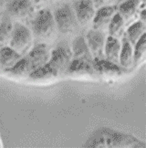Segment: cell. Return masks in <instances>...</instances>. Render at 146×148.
<instances>
[{
  "label": "cell",
  "instance_id": "obj_1",
  "mask_svg": "<svg viewBox=\"0 0 146 148\" xmlns=\"http://www.w3.org/2000/svg\"><path fill=\"white\" fill-rule=\"evenodd\" d=\"M84 147L89 148H145L143 142L134 136L109 128H100L89 136Z\"/></svg>",
  "mask_w": 146,
  "mask_h": 148
},
{
  "label": "cell",
  "instance_id": "obj_2",
  "mask_svg": "<svg viewBox=\"0 0 146 148\" xmlns=\"http://www.w3.org/2000/svg\"><path fill=\"white\" fill-rule=\"evenodd\" d=\"M32 35L39 40H47L56 35L57 26L53 18V14L48 8L38 9L31 21Z\"/></svg>",
  "mask_w": 146,
  "mask_h": 148
},
{
  "label": "cell",
  "instance_id": "obj_3",
  "mask_svg": "<svg viewBox=\"0 0 146 148\" xmlns=\"http://www.w3.org/2000/svg\"><path fill=\"white\" fill-rule=\"evenodd\" d=\"M5 11L16 22L27 26L36 14V8L30 0H9Z\"/></svg>",
  "mask_w": 146,
  "mask_h": 148
},
{
  "label": "cell",
  "instance_id": "obj_4",
  "mask_svg": "<svg viewBox=\"0 0 146 148\" xmlns=\"http://www.w3.org/2000/svg\"><path fill=\"white\" fill-rule=\"evenodd\" d=\"M72 60L73 55L71 48L67 42H60L51 51L48 63L59 77L66 75Z\"/></svg>",
  "mask_w": 146,
  "mask_h": 148
},
{
  "label": "cell",
  "instance_id": "obj_5",
  "mask_svg": "<svg viewBox=\"0 0 146 148\" xmlns=\"http://www.w3.org/2000/svg\"><path fill=\"white\" fill-rule=\"evenodd\" d=\"M9 47L16 51L21 57H25L33 47L32 32L27 26L15 22Z\"/></svg>",
  "mask_w": 146,
  "mask_h": 148
},
{
  "label": "cell",
  "instance_id": "obj_6",
  "mask_svg": "<svg viewBox=\"0 0 146 148\" xmlns=\"http://www.w3.org/2000/svg\"><path fill=\"white\" fill-rule=\"evenodd\" d=\"M57 28L63 34H70L76 31L78 27V22L76 18L72 7L65 3L55 9L53 13Z\"/></svg>",
  "mask_w": 146,
  "mask_h": 148
},
{
  "label": "cell",
  "instance_id": "obj_7",
  "mask_svg": "<svg viewBox=\"0 0 146 148\" xmlns=\"http://www.w3.org/2000/svg\"><path fill=\"white\" fill-rule=\"evenodd\" d=\"M92 65L96 77H100L105 81H112L122 75V68L119 65L104 59H94Z\"/></svg>",
  "mask_w": 146,
  "mask_h": 148
},
{
  "label": "cell",
  "instance_id": "obj_8",
  "mask_svg": "<svg viewBox=\"0 0 146 148\" xmlns=\"http://www.w3.org/2000/svg\"><path fill=\"white\" fill-rule=\"evenodd\" d=\"M50 51L48 46L46 43H37L32 47L25 58L29 62L31 72L37 70L38 68L47 64L50 59Z\"/></svg>",
  "mask_w": 146,
  "mask_h": 148
},
{
  "label": "cell",
  "instance_id": "obj_9",
  "mask_svg": "<svg viewBox=\"0 0 146 148\" xmlns=\"http://www.w3.org/2000/svg\"><path fill=\"white\" fill-rule=\"evenodd\" d=\"M72 8L80 25L88 26L92 22L96 12L93 0H75Z\"/></svg>",
  "mask_w": 146,
  "mask_h": 148
},
{
  "label": "cell",
  "instance_id": "obj_10",
  "mask_svg": "<svg viewBox=\"0 0 146 148\" xmlns=\"http://www.w3.org/2000/svg\"><path fill=\"white\" fill-rule=\"evenodd\" d=\"M105 33L100 30H89L85 38L88 48L94 59H104V47L106 41Z\"/></svg>",
  "mask_w": 146,
  "mask_h": 148
},
{
  "label": "cell",
  "instance_id": "obj_11",
  "mask_svg": "<svg viewBox=\"0 0 146 148\" xmlns=\"http://www.w3.org/2000/svg\"><path fill=\"white\" fill-rule=\"evenodd\" d=\"M141 9H143L141 0H123L118 5V13L124 20L126 27L139 20Z\"/></svg>",
  "mask_w": 146,
  "mask_h": 148
},
{
  "label": "cell",
  "instance_id": "obj_12",
  "mask_svg": "<svg viewBox=\"0 0 146 148\" xmlns=\"http://www.w3.org/2000/svg\"><path fill=\"white\" fill-rule=\"evenodd\" d=\"M118 5H110V7H102L96 9L94 18L91 24L93 29L102 31L106 33L113 16L117 13Z\"/></svg>",
  "mask_w": 146,
  "mask_h": 148
},
{
  "label": "cell",
  "instance_id": "obj_13",
  "mask_svg": "<svg viewBox=\"0 0 146 148\" xmlns=\"http://www.w3.org/2000/svg\"><path fill=\"white\" fill-rule=\"evenodd\" d=\"M66 75L71 77H85L92 78L96 77L92 63H88L85 61L72 60Z\"/></svg>",
  "mask_w": 146,
  "mask_h": 148
},
{
  "label": "cell",
  "instance_id": "obj_14",
  "mask_svg": "<svg viewBox=\"0 0 146 148\" xmlns=\"http://www.w3.org/2000/svg\"><path fill=\"white\" fill-rule=\"evenodd\" d=\"M71 50L73 60L85 61L88 62V63H92L93 57L88 48V45L84 37L80 36L73 41Z\"/></svg>",
  "mask_w": 146,
  "mask_h": 148
},
{
  "label": "cell",
  "instance_id": "obj_15",
  "mask_svg": "<svg viewBox=\"0 0 146 148\" xmlns=\"http://www.w3.org/2000/svg\"><path fill=\"white\" fill-rule=\"evenodd\" d=\"M121 48L120 39L108 36L106 38L104 47V58L113 63L119 64V57Z\"/></svg>",
  "mask_w": 146,
  "mask_h": 148
},
{
  "label": "cell",
  "instance_id": "obj_16",
  "mask_svg": "<svg viewBox=\"0 0 146 148\" xmlns=\"http://www.w3.org/2000/svg\"><path fill=\"white\" fill-rule=\"evenodd\" d=\"M121 48L119 57V65L123 70H130L134 65L133 60V47L128 39L123 37L121 39Z\"/></svg>",
  "mask_w": 146,
  "mask_h": 148
},
{
  "label": "cell",
  "instance_id": "obj_17",
  "mask_svg": "<svg viewBox=\"0 0 146 148\" xmlns=\"http://www.w3.org/2000/svg\"><path fill=\"white\" fill-rule=\"evenodd\" d=\"M13 19L5 12L0 18V49L9 46V42L12 37Z\"/></svg>",
  "mask_w": 146,
  "mask_h": 148
},
{
  "label": "cell",
  "instance_id": "obj_18",
  "mask_svg": "<svg viewBox=\"0 0 146 148\" xmlns=\"http://www.w3.org/2000/svg\"><path fill=\"white\" fill-rule=\"evenodd\" d=\"M22 57L9 46L0 49V68L7 71L11 69Z\"/></svg>",
  "mask_w": 146,
  "mask_h": 148
},
{
  "label": "cell",
  "instance_id": "obj_19",
  "mask_svg": "<svg viewBox=\"0 0 146 148\" xmlns=\"http://www.w3.org/2000/svg\"><path fill=\"white\" fill-rule=\"evenodd\" d=\"M145 33H146L145 23H143L141 20H137L126 27L124 36L128 39V41L131 43L132 46L134 47V45L138 42L139 39Z\"/></svg>",
  "mask_w": 146,
  "mask_h": 148
},
{
  "label": "cell",
  "instance_id": "obj_20",
  "mask_svg": "<svg viewBox=\"0 0 146 148\" xmlns=\"http://www.w3.org/2000/svg\"><path fill=\"white\" fill-rule=\"evenodd\" d=\"M125 30L126 26L124 23V20H123L121 16L117 11V13L113 16V18H112L109 25L107 33H109V36L113 37L121 40L125 35Z\"/></svg>",
  "mask_w": 146,
  "mask_h": 148
},
{
  "label": "cell",
  "instance_id": "obj_21",
  "mask_svg": "<svg viewBox=\"0 0 146 148\" xmlns=\"http://www.w3.org/2000/svg\"><path fill=\"white\" fill-rule=\"evenodd\" d=\"M29 79H31L32 81L36 82H42V81H48V79H53L58 77V75L56 74V72L53 71V69L48 63L45 64L41 67L38 68L37 70L33 71L29 74Z\"/></svg>",
  "mask_w": 146,
  "mask_h": 148
},
{
  "label": "cell",
  "instance_id": "obj_22",
  "mask_svg": "<svg viewBox=\"0 0 146 148\" xmlns=\"http://www.w3.org/2000/svg\"><path fill=\"white\" fill-rule=\"evenodd\" d=\"M5 72L10 74V75H12V76L25 78V77L29 76V74L31 73V69H30L29 64V62H27V59L25 57H22V58L16 62L11 69H9Z\"/></svg>",
  "mask_w": 146,
  "mask_h": 148
},
{
  "label": "cell",
  "instance_id": "obj_23",
  "mask_svg": "<svg viewBox=\"0 0 146 148\" xmlns=\"http://www.w3.org/2000/svg\"><path fill=\"white\" fill-rule=\"evenodd\" d=\"M146 57V33L143 34L142 38L133 47V60L134 65H140L145 60Z\"/></svg>",
  "mask_w": 146,
  "mask_h": 148
},
{
  "label": "cell",
  "instance_id": "obj_24",
  "mask_svg": "<svg viewBox=\"0 0 146 148\" xmlns=\"http://www.w3.org/2000/svg\"><path fill=\"white\" fill-rule=\"evenodd\" d=\"M95 8L98 9L102 7H110V5H118L121 3V0H93Z\"/></svg>",
  "mask_w": 146,
  "mask_h": 148
},
{
  "label": "cell",
  "instance_id": "obj_25",
  "mask_svg": "<svg viewBox=\"0 0 146 148\" xmlns=\"http://www.w3.org/2000/svg\"><path fill=\"white\" fill-rule=\"evenodd\" d=\"M30 1L35 5L36 9H41L48 5L52 2V0H30Z\"/></svg>",
  "mask_w": 146,
  "mask_h": 148
},
{
  "label": "cell",
  "instance_id": "obj_26",
  "mask_svg": "<svg viewBox=\"0 0 146 148\" xmlns=\"http://www.w3.org/2000/svg\"><path fill=\"white\" fill-rule=\"evenodd\" d=\"M139 20L143 21V23L146 22V9L143 8L140 10V13H139Z\"/></svg>",
  "mask_w": 146,
  "mask_h": 148
},
{
  "label": "cell",
  "instance_id": "obj_27",
  "mask_svg": "<svg viewBox=\"0 0 146 148\" xmlns=\"http://www.w3.org/2000/svg\"><path fill=\"white\" fill-rule=\"evenodd\" d=\"M8 2V0H0V15H2L4 13V11H5V7Z\"/></svg>",
  "mask_w": 146,
  "mask_h": 148
},
{
  "label": "cell",
  "instance_id": "obj_28",
  "mask_svg": "<svg viewBox=\"0 0 146 148\" xmlns=\"http://www.w3.org/2000/svg\"><path fill=\"white\" fill-rule=\"evenodd\" d=\"M122 1H123V0H121V2H122Z\"/></svg>",
  "mask_w": 146,
  "mask_h": 148
}]
</instances>
